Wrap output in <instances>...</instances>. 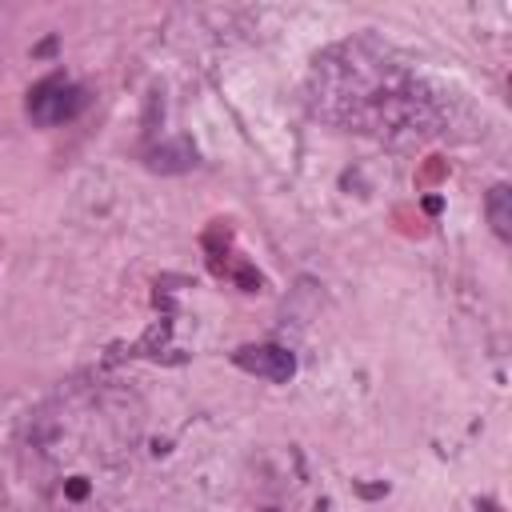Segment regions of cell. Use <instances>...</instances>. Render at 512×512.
I'll list each match as a JSON object with an SVG mask.
<instances>
[{
    "label": "cell",
    "instance_id": "277c9868",
    "mask_svg": "<svg viewBox=\"0 0 512 512\" xmlns=\"http://www.w3.org/2000/svg\"><path fill=\"white\" fill-rule=\"evenodd\" d=\"M264 512H276V508H264Z\"/></svg>",
    "mask_w": 512,
    "mask_h": 512
},
{
    "label": "cell",
    "instance_id": "3957f363",
    "mask_svg": "<svg viewBox=\"0 0 512 512\" xmlns=\"http://www.w3.org/2000/svg\"><path fill=\"white\" fill-rule=\"evenodd\" d=\"M508 200H512L508 184H496V188L488 192V220H492V228H496L500 240L512 236V208H508Z\"/></svg>",
    "mask_w": 512,
    "mask_h": 512
},
{
    "label": "cell",
    "instance_id": "6da1fadb",
    "mask_svg": "<svg viewBox=\"0 0 512 512\" xmlns=\"http://www.w3.org/2000/svg\"><path fill=\"white\" fill-rule=\"evenodd\" d=\"M80 108H84V92H80L76 84H68L64 76L40 80V84L32 88V96H28V112H32L36 124H64V120H72Z\"/></svg>",
    "mask_w": 512,
    "mask_h": 512
},
{
    "label": "cell",
    "instance_id": "7a4b0ae2",
    "mask_svg": "<svg viewBox=\"0 0 512 512\" xmlns=\"http://www.w3.org/2000/svg\"><path fill=\"white\" fill-rule=\"evenodd\" d=\"M232 360H236V368L260 376V380H272V384H284L296 372L292 352L280 348V344H244V348L232 352Z\"/></svg>",
    "mask_w": 512,
    "mask_h": 512
}]
</instances>
